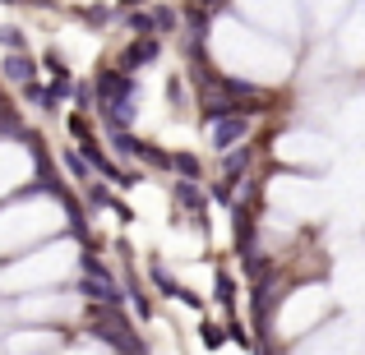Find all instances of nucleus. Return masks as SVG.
Instances as JSON below:
<instances>
[{
	"mask_svg": "<svg viewBox=\"0 0 365 355\" xmlns=\"http://www.w3.org/2000/svg\"><path fill=\"white\" fill-rule=\"evenodd\" d=\"M93 337L102 341V346H111L116 355H143V337L130 328V323L120 319L116 309H93Z\"/></svg>",
	"mask_w": 365,
	"mask_h": 355,
	"instance_id": "1",
	"label": "nucleus"
},
{
	"mask_svg": "<svg viewBox=\"0 0 365 355\" xmlns=\"http://www.w3.org/2000/svg\"><path fill=\"white\" fill-rule=\"evenodd\" d=\"M98 97H102V107H120V102H134V79H130V74H120V70L98 74Z\"/></svg>",
	"mask_w": 365,
	"mask_h": 355,
	"instance_id": "2",
	"label": "nucleus"
},
{
	"mask_svg": "<svg viewBox=\"0 0 365 355\" xmlns=\"http://www.w3.org/2000/svg\"><path fill=\"white\" fill-rule=\"evenodd\" d=\"M245 134H250V120H245V116H232V120H217L213 129H208V139H213L217 152H227L232 143H241Z\"/></svg>",
	"mask_w": 365,
	"mask_h": 355,
	"instance_id": "3",
	"label": "nucleus"
},
{
	"mask_svg": "<svg viewBox=\"0 0 365 355\" xmlns=\"http://www.w3.org/2000/svg\"><path fill=\"white\" fill-rule=\"evenodd\" d=\"M158 51H162V46L153 42V37H139V42L120 55V70H134V65H143V60H158Z\"/></svg>",
	"mask_w": 365,
	"mask_h": 355,
	"instance_id": "4",
	"label": "nucleus"
},
{
	"mask_svg": "<svg viewBox=\"0 0 365 355\" xmlns=\"http://www.w3.org/2000/svg\"><path fill=\"white\" fill-rule=\"evenodd\" d=\"M0 70H5V79H14V83H33V60H28V55H9L5 65H0Z\"/></svg>",
	"mask_w": 365,
	"mask_h": 355,
	"instance_id": "5",
	"label": "nucleus"
},
{
	"mask_svg": "<svg viewBox=\"0 0 365 355\" xmlns=\"http://www.w3.org/2000/svg\"><path fill=\"white\" fill-rule=\"evenodd\" d=\"M111 148H116V152H120V157H139V148H143V143H139V139H134V134H130V129H125V134H111Z\"/></svg>",
	"mask_w": 365,
	"mask_h": 355,
	"instance_id": "6",
	"label": "nucleus"
},
{
	"mask_svg": "<svg viewBox=\"0 0 365 355\" xmlns=\"http://www.w3.org/2000/svg\"><path fill=\"white\" fill-rule=\"evenodd\" d=\"M236 240H241V249L250 254V245H255V222H250V213H245V208L236 213Z\"/></svg>",
	"mask_w": 365,
	"mask_h": 355,
	"instance_id": "7",
	"label": "nucleus"
},
{
	"mask_svg": "<svg viewBox=\"0 0 365 355\" xmlns=\"http://www.w3.org/2000/svg\"><path fill=\"white\" fill-rule=\"evenodd\" d=\"M176 203L180 208H204V194H199L195 185H185V180H180V185H176Z\"/></svg>",
	"mask_w": 365,
	"mask_h": 355,
	"instance_id": "8",
	"label": "nucleus"
},
{
	"mask_svg": "<svg viewBox=\"0 0 365 355\" xmlns=\"http://www.w3.org/2000/svg\"><path fill=\"white\" fill-rule=\"evenodd\" d=\"M213 295H217L222 304H232V300H236V277H232V272H217V286H213Z\"/></svg>",
	"mask_w": 365,
	"mask_h": 355,
	"instance_id": "9",
	"label": "nucleus"
},
{
	"mask_svg": "<svg viewBox=\"0 0 365 355\" xmlns=\"http://www.w3.org/2000/svg\"><path fill=\"white\" fill-rule=\"evenodd\" d=\"M139 161H143V166H171V157L162 148H153V143H143V148H139Z\"/></svg>",
	"mask_w": 365,
	"mask_h": 355,
	"instance_id": "10",
	"label": "nucleus"
},
{
	"mask_svg": "<svg viewBox=\"0 0 365 355\" xmlns=\"http://www.w3.org/2000/svg\"><path fill=\"white\" fill-rule=\"evenodd\" d=\"M83 272H88V277H98V282H111V267L102 263L98 254H83Z\"/></svg>",
	"mask_w": 365,
	"mask_h": 355,
	"instance_id": "11",
	"label": "nucleus"
},
{
	"mask_svg": "<svg viewBox=\"0 0 365 355\" xmlns=\"http://www.w3.org/2000/svg\"><path fill=\"white\" fill-rule=\"evenodd\" d=\"M245 161H250V148H236V152H227V157H222V171H227V176H236Z\"/></svg>",
	"mask_w": 365,
	"mask_h": 355,
	"instance_id": "12",
	"label": "nucleus"
},
{
	"mask_svg": "<svg viewBox=\"0 0 365 355\" xmlns=\"http://www.w3.org/2000/svg\"><path fill=\"white\" fill-rule=\"evenodd\" d=\"M65 171H74V180H83L88 176V157L83 152H65Z\"/></svg>",
	"mask_w": 365,
	"mask_h": 355,
	"instance_id": "13",
	"label": "nucleus"
},
{
	"mask_svg": "<svg viewBox=\"0 0 365 355\" xmlns=\"http://www.w3.org/2000/svg\"><path fill=\"white\" fill-rule=\"evenodd\" d=\"M88 203H93V208H111L116 198H111V189H107V185H88Z\"/></svg>",
	"mask_w": 365,
	"mask_h": 355,
	"instance_id": "14",
	"label": "nucleus"
},
{
	"mask_svg": "<svg viewBox=\"0 0 365 355\" xmlns=\"http://www.w3.org/2000/svg\"><path fill=\"white\" fill-rule=\"evenodd\" d=\"M153 28H158V33H171V28H176V14H171L167 5H162V9H153Z\"/></svg>",
	"mask_w": 365,
	"mask_h": 355,
	"instance_id": "15",
	"label": "nucleus"
},
{
	"mask_svg": "<svg viewBox=\"0 0 365 355\" xmlns=\"http://www.w3.org/2000/svg\"><path fill=\"white\" fill-rule=\"evenodd\" d=\"M171 166H176L185 180H195V176H199V161H195V157H185V152H180V157H171Z\"/></svg>",
	"mask_w": 365,
	"mask_h": 355,
	"instance_id": "16",
	"label": "nucleus"
},
{
	"mask_svg": "<svg viewBox=\"0 0 365 355\" xmlns=\"http://www.w3.org/2000/svg\"><path fill=\"white\" fill-rule=\"evenodd\" d=\"M0 42H5L9 51H24V33H19V28H0Z\"/></svg>",
	"mask_w": 365,
	"mask_h": 355,
	"instance_id": "17",
	"label": "nucleus"
},
{
	"mask_svg": "<svg viewBox=\"0 0 365 355\" xmlns=\"http://www.w3.org/2000/svg\"><path fill=\"white\" fill-rule=\"evenodd\" d=\"M204 341H208V346H222L227 332H222V328H213V323H204Z\"/></svg>",
	"mask_w": 365,
	"mask_h": 355,
	"instance_id": "18",
	"label": "nucleus"
},
{
	"mask_svg": "<svg viewBox=\"0 0 365 355\" xmlns=\"http://www.w3.org/2000/svg\"><path fill=\"white\" fill-rule=\"evenodd\" d=\"M153 282H158V286H162V291H167V295H176V282H171V277L162 272V267H153Z\"/></svg>",
	"mask_w": 365,
	"mask_h": 355,
	"instance_id": "19",
	"label": "nucleus"
},
{
	"mask_svg": "<svg viewBox=\"0 0 365 355\" xmlns=\"http://www.w3.org/2000/svg\"><path fill=\"white\" fill-rule=\"evenodd\" d=\"M134 309H139V319H148V314H153V304H148V295H139V291H134Z\"/></svg>",
	"mask_w": 365,
	"mask_h": 355,
	"instance_id": "20",
	"label": "nucleus"
},
{
	"mask_svg": "<svg viewBox=\"0 0 365 355\" xmlns=\"http://www.w3.org/2000/svg\"><path fill=\"white\" fill-rule=\"evenodd\" d=\"M213 198H217V203H232V185H227V180H222V185H213Z\"/></svg>",
	"mask_w": 365,
	"mask_h": 355,
	"instance_id": "21",
	"label": "nucleus"
},
{
	"mask_svg": "<svg viewBox=\"0 0 365 355\" xmlns=\"http://www.w3.org/2000/svg\"><path fill=\"white\" fill-rule=\"evenodd\" d=\"M125 5H139V0H125Z\"/></svg>",
	"mask_w": 365,
	"mask_h": 355,
	"instance_id": "22",
	"label": "nucleus"
}]
</instances>
